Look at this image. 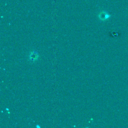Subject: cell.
Here are the masks:
<instances>
[{
  "mask_svg": "<svg viewBox=\"0 0 128 128\" xmlns=\"http://www.w3.org/2000/svg\"><path fill=\"white\" fill-rule=\"evenodd\" d=\"M39 58L38 54L36 51H32L30 52L28 56V59L29 60L34 62L37 60Z\"/></svg>",
  "mask_w": 128,
  "mask_h": 128,
  "instance_id": "1",
  "label": "cell"
},
{
  "mask_svg": "<svg viewBox=\"0 0 128 128\" xmlns=\"http://www.w3.org/2000/svg\"><path fill=\"white\" fill-rule=\"evenodd\" d=\"M108 17H109L108 15L106 13H105L104 12H102L98 14L99 18L102 20H104L108 19Z\"/></svg>",
  "mask_w": 128,
  "mask_h": 128,
  "instance_id": "2",
  "label": "cell"
}]
</instances>
